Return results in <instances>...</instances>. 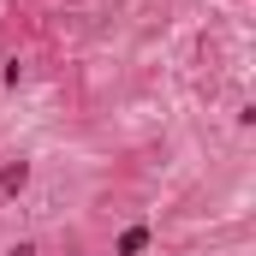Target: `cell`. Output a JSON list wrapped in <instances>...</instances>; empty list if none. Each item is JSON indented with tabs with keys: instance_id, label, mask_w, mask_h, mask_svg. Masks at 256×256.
<instances>
[{
	"instance_id": "cell-1",
	"label": "cell",
	"mask_w": 256,
	"mask_h": 256,
	"mask_svg": "<svg viewBox=\"0 0 256 256\" xmlns=\"http://www.w3.org/2000/svg\"><path fill=\"white\" fill-rule=\"evenodd\" d=\"M24 185H30V161H6V167H0V191L18 196Z\"/></svg>"
},
{
	"instance_id": "cell-2",
	"label": "cell",
	"mask_w": 256,
	"mask_h": 256,
	"mask_svg": "<svg viewBox=\"0 0 256 256\" xmlns=\"http://www.w3.org/2000/svg\"><path fill=\"white\" fill-rule=\"evenodd\" d=\"M143 250H149V226H131L120 238V256H143Z\"/></svg>"
},
{
	"instance_id": "cell-3",
	"label": "cell",
	"mask_w": 256,
	"mask_h": 256,
	"mask_svg": "<svg viewBox=\"0 0 256 256\" xmlns=\"http://www.w3.org/2000/svg\"><path fill=\"white\" fill-rule=\"evenodd\" d=\"M6 256H36V244H12V250H6Z\"/></svg>"
}]
</instances>
